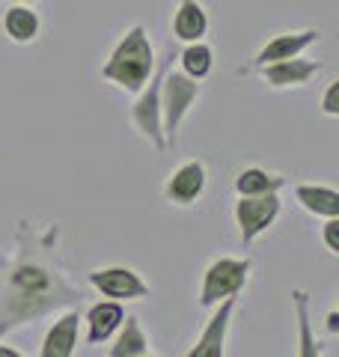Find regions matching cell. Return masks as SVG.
Instances as JSON below:
<instances>
[{
    "label": "cell",
    "instance_id": "44dd1931",
    "mask_svg": "<svg viewBox=\"0 0 339 357\" xmlns=\"http://www.w3.org/2000/svg\"><path fill=\"white\" fill-rule=\"evenodd\" d=\"M322 238H324L327 253L339 256V218H327V223L322 227Z\"/></svg>",
    "mask_w": 339,
    "mask_h": 357
},
{
    "label": "cell",
    "instance_id": "d6986e66",
    "mask_svg": "<svg viewBox=\"0 0 339 357\" xmlns=\"http://www.w3.org/2000/svg\"><path fill=\"white\" fill-rule=\"evenodd\" d=\"M3 30H6V36L18 42V45H27L39 36V30H42V21L39 15L30 9V3L24 6H13V9H6V15H3Z\"/></svg>",
    "mask_w": 339,
    "mask_h": 357
},
{
    "label": "cell",
    "instance_id": "3957f363",
    "mask_svg": "<svg viewBox=\"0 0 339 357\" xmlns=\"http://www.w3.org/2000/svg\"><path fill=\"white\" fill-rule=\"evenodd\" d=\"M197 98H199V84L194 77H188L182 69L161 75V128L167 146H176V131Z\"/></svg>",
    "mask_w": 339,
    "mask_h": 357
},
{
    "label": "cell",
    "instance_id": "2e32d148",
    "mask_svg": "<svg viewBox=\"0 0 339 357\" xmlns=\"http://www.w3.org/2000/svg\"><path fill=\"white\" fill-rule=\"evenodd\" d=\"M292 304H295V321H298V357H324L322 342L315 340V331H312V321H310L307 289H295V292H292Z\"/></svg>",
    "mask_w": 339,
    "mask_h": 357
},
{
    "label": "cell",
    "instance_id": "5b68a950",
    "mask_svg": "<svg viewBox=\"0 0 339 357\" xmlns=\"http://www.w3.org/2000/svg\"><path fill=\"white\" fill-rule=\"evenodd\" d=\"M280 218V194H262V197H239L235 203V227H239V241L244 248L262 236L268 227H274Z\"/></svg>",
    "mask_w": 339,
    "mask_h": 357
},
{
    "label": "cell",
    "instance_id": "4fadbf2b",
    "mask_svg": "<svg viewBox=\"0 0 339 357\" xmlns=\"http://www.w3.org/2000/svg\"><path fill=\"white\" fill-rule=\"evenodd\" d=\"M122 319H126V310H122L119 301H101L86 310V342L89 345H101L107 342L113 333L119 331Z\"/></svg>",
    "mask_w": 339,
    "mask_h": 357
},
{
    "label": "cell",
    "instance_id": "484cf974",
    "mask_svg": "<svg viewBox=\"0 0 339 357\" xmlns=\"http://www.w3.org/2000/svg\"><path fill=\"white\" fill-rule=\"evenodd\" d=\"M143 357H155V354H149V351H146V354H143Z\"/></svg>",
    "mask_w": 339,
    "mask_h": 357
},
{
    "label": "cell",
    "instance_id": "8992f818",
    "mask_svg": "<svg viewBox=\"0 0 339 357\" xmlns=\"http://www.w3.org/2000/svg\"><path fill=\"white\" fill-rule=\"evenodd\" d=\"M161 75L164 72H158V77H149V81H146V86L137 96V102H134V107H131L134 128H137L158 152L167 149L164 128H161Z\"/></svg>",
    "mask_w": 339,
    "mask_h": 357
},
{
    "label": "cell",
    "instance_id": "e0dca14e",
    "mask_svg": "<svg viewBox=\"0 0 339 357\" xmlns=\"http://www.w3.org/2000/svg\"><path fill=\"white\" fill-rule=\"evenodd\" d=\"M146 351H149V337H146L140 319L126 316L119 331H116V340H113L107 357H143Z\"/></svg>",
    "mask_w": 339,
    "mask_h": 357
},
{
    "label": "cell",
    "instance_id": "7a4b0ae2",
    "mask_svg": "<svg viewBox=\"0 0 339 357\" xmlns=\"http://www.w3.org/2000/svg\"><path fill=\"white\" fill-rule=\"evenodd\" d=\"M155 72V51L149 42V33L143 24H134L131 30L122 33L116 48L110 51L107 63L101 66V77L113 86L126 89V93H140L146 81Z\"/></svg>",
    "mask_w": 339,
    "mask_h": 357
},
{
    "label": "cell",
    "instance_id": "ffe728a7",
    "mask_svg": "<svg viewBox=\"0 0 339 357\" xmlns=\"http://www.w3.org/2000/svg\"><path fill=\"white\" fill-rule=\"evenodd\" d=\"M179 63H182V72L188 77L202 81V77L211 72V66H214V54H211V48L206 42H188L185 51L179 54Z\"/></svg>",
    "mask_w": 339,
    "mask_h": 357
},
{
    "label": "cell",
    "instance_id": "5bb4252c",
    "mask_svg": "<svg viewBox=\"0 0 339 357\" xmlns=\"http://www.w3.org/2000/svg\"><path fill=\"white\" fill-rule=\"evenodd\" d=\"M209 30V15L199 6V0H179L176 13H173V36L179 42H202Z\"/></svg>",
    "mask_w": 339,
    "mask_h": 357
},
{
    "label": "cell",
    "instance_id": "7402d4cb",
    "mask_svg": "<svg viewBox=\"0 0 339 357\" xmlns=\"http://www.w3.org/2000/svg\"><path fill=\"white\" fill-rule=\"evenodd\" d=\"M322 110L324 116H339V81H331L324 89V98H322Z\"/></svg>",
    "mask_w": 339,
    "mask_h": 357
},
{
    "label": "cell",
    "instance_id": "6da1fadb",
    "mask_svg": "<svg viewBox=\"0 0 339 357\" xmlns=\"http://www.w3.org/2000/svg\"><path fill=\"white\" fill-rule=\"evenodd\" d=\"M60 223L21 218L13 244L0 250V337L33 325L56 310L81 307L84 292L56 259Z\"/></svg>",
    "mask_w": 339,
    "mask_h": 357
},
{
    "label": "cell",
    "instance_id": "9c48e42d",
    "mask_svg": "<svg viewBox=\"0 0 339 357\" xmlns=\"http://www.w3.org/2000/svg\"><path fill=\"white\" fill-rule=\"evenodd\" d=\"M214 316L206 321L199 340L194 342V349L188 351V357H223L226 354V333H229V321L235 312V298H223L220 304H214Z\"/></svg>",
    "mask_w": 339,
    "mask_h": 357
},
{
    "label": "cell",
    "instance_id": "ba28073f",
    "mask_svg": "<svg viewBox=\"0 0 339 357\" xmlns=\"http://www.w3.org/2000/svg\"><path fill=\"white\" fill-rule=\"evenodd\" d=\"M206 164L202 161H185L179 170L170 173L164 182V197L173 206H194L206 191Z\"/></svg>",
    "mask_w": 339,
    "mask_h": 357
},
{
    "label": "cell",
    "instance_id": "7c38bea8",
    "mask_svg": "<svg viewBox=\"0 0 339 357\" xmlns=\"http://www.w3.org/2000/svg\"><path fill=\"white\" fill-rule=\"evenodd\" d=\"M77 328H81V316H77V310H66L63 316L48 328V333H45L42 357H75Z\"/></svg>",
    "mask_w": 339,
    "mask_h": 357
},
{
    "label": "cell",
    "instance_id": "52a82bcc",
    "mask_svg": "<svg viewBox=\"0 0 339 357\" xmlns=\"http://www.w3.org/2000/svg\"><path fill=\"white\" fill-rule=\"evenodd\" d=\"M89 286L110 301H140L149 295V283L134 268H126V265H110V268L89 271Z\"/></svg>",
    "mask_w": 339,
    "mask_h": 357
},
{
    "label": "cell",
    "instance_id": "d4e9b609",
    "mask_svg": "<svg viewBox=\"0 0 339 357\" xmlns=\"http://www.w3.org/2000/svg\"><path fill=\"white\" fill-rule=\"evenodd\" d=\"M18 3H33V0H18Z\"/></svg>",
    "mask_w": 339,
    "mask_h": 357
},
{
    "label": "cell",
    "instance_id": "30bf717a",
    "mask_svg": "<svg viewBox=\"0 0 339 357\" xmlns=\"http://www.w3.org/2000/svg\"><path fill=\"white\" fill-rule=\"evenodd\" d=\"M322 33L319 30H298V33H280V36L268 39L262 48H259L253 66H268V63H280V60H292V57H301L303 51L310 48V45L319 42Z\"/></svg>",
    "mask_w": 339,
    "mask_h": 357
},
{
    "label": "cell",
    "instance_id": "ac0fdd59",
    "mask_svg": "<svg viewBox=\"0 0 339 357\" xmlns=\"http://www.w3.org/2000/svg\"><path fill=\"white\" fill-rule=\"evenodd\" d=\"M286 185L282 176H274L262 170V167H247L235 176V194L239 197H262V194H280V188Z\"/></svg>",
    "mask_w": 339,
    "mask_h": 357
},
{
    "label": "cell",
    "instance_id": "cb8c5ba5",
    "mask_svg": "<svg viewBox=\"0 0 339 357\" xmlns=\"http://www.w3.org/2000/svg\"><path fill=\"white\" fill-rule=\"evenodd\" d=\"M0 357H24V354L15 351V349H9V345H0Z\"/></svg>",
    "mask_w": 339,
    "mask_h": 357
},
{
    "label": "cell",
    "instance_id": "8fae6325",
    "mask_svg": "<svg viewBox=\"0 0 339 357\" xmlns=\"http://www.w3.org/2000/svg\"><path fill=\"white\" fill-rule=\"evenodd\" d=\"M324 69L322 63L315 60H301V57H292V60H280V63H268V66H259L262 72V81L271 89H289V86H303Z\"/></svg>",
    "mask_w": 339,
    "mask_h": 357
},
{
    "label": "cell",
    "instance_id": "603a6c76",
    "mask_svg": "<svg viewBox=\"0 0 339 357\" xmlns=\"http://www.w3.org/2000/svg\"><path fill=\"white\" fill-rule=\"evenodd\" d=\"M324 325H327V331H331V333H339V312H336V310L327 312V321H324Z\"/></svg>",
    "mask_w": 339,
    "mask_h": 357
},
{
    "label": "cell",
    "instance_id": "277c9868",
    "mask_svg": "<svg viewBox=\"0 0 339 357\" xmlns=\"http://www.w3.org/2000/svg\"><path fill=\"white\" fill-rule=\"evenodd\" d=\"M253 262L239 259V256H220L214 259L206 274H202V286H199V307H214L220 304L223 298H239L241 289L247 286V277H250Z\"/></svg>",
    "mask_w": 339,
    "mask_h": 357
},
{
    "label": "cell",
    "instance_id": "9a60e30c",
    "mask_svg": "<svg viewBox=\"0 0 339 357\" xmlns=\"http://www.w3.org/2000/svg\"><path fill=\"white\" fill-rule=\"evenodd\" d=\"M295 197L301 208L315 218H339V191L331 185H295Z\"/></svg>",
    "mask_w": 339,
    "mask_h": 357
}]
</instances>
